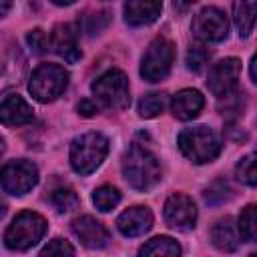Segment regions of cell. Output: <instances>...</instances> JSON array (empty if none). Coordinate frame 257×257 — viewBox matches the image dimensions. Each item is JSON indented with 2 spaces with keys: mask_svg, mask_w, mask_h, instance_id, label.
<instances>
[{
  "mask_svg": "<svg viewBox=\"0 0 257 257\" xmlns=\"http://www.w3.org/2000/svg\"><path fill=\"white\" fill-rule=\"evenodd\" d=\"M122 175L137 191H149L161 181V165L153 153L133 145L122 157Z\"/></svg>",
  "mask_w": 257,
  "mask_h": 257,
  "instance_id": "cell-1",
  "label": "cell"
},
{
  "mask_svg": "<svg viewBox=\"0 0 257 257\" xmlns=\"http://www.w3.org/2000/svg\"><path fill=\"white\" fill-rule=\"evenodd\" d=\"M179 149L181 153L197 163V165H203V163H209L213 161L219 151H221V141H219V135L209 128V126H191V128H185L181 131L179 135Z\"/></svg>",
  "mask_w": 257,
  "mask_h": 257,
  "instance_id": "cell-2",
  "label": "cell"
},
{
  "mask_svg": "<svg viewBox=\"0 0 257 257\" xmlns=\"http://www.w3.org/2000/svg\"><path fill=\"white\" fill-rule=\"evenodd\" d=\"M108 141L100 133H84L76 137L70 145V165L76 173H92L106 157Z\"/></svg>",
  "mask_w": 257,
  "mask_h": 257,
  "instance_id": "cell-3",
  "label": "cell"
},
{
  "mask_svg": "<svg viewBox=\"0 0 257 257\" xmlns=\"http://www.w3.org/2000/svg\"><path fill=\"white\" fill-rule=\"evenodd\" d=\"M46 233V221L38 213L22 211L14 217V221L8 225L4 233V243L8 249L24 251L32 245H36Z\"/></svg>",
  "mask_w": 257,
  "mask_h": 257,
  "instance_id": "cell-4",
  "label": "cell"
},
{
  "mask_svg": "<svg viewBox=\"0 0 257 257\" xmlns=\"http://www.w3.org/2000/svg\"><path fill=\"white\" fill-rule=\"evenodd\" d=\"M94 96L102 102V106L110 110H122L131 102V90H128V78L124 72L112 68L100 74L92 82Z\"/></svg>",
  "mask_w": 257,
  "mask_h": 257,
  "instance_id": "cell-5",
  "label": "cell"
},
{
  "mask_svg": "<svg viewBox=\"0 0 257 257\" xmlns=\"http://www.w3.org/2000/svg\"><path fill=\"white\" fill-rule=\"evenodd\" d=\"M66 84H68V72L58 64L46 62V64H40L32 72L30 82H28V90L36 100L50 102L64 92Z\"/></svg>",
  "mask_w": 257,
  "mask_h": 257,
  "instance_id": "cell-6",
  "label": "cell"
},
{
  "mask_svg": "<svg viewBox=\"0 0 257 257\" xmlns=\"http://www.w3.org/2000/svg\"><path fill=\"white\" fill-rule=\"evenodd\" d=\"M173 58H175V46L171 40L167 38H155L145 56H143V62H141V76L147 80V82H159L163 80L169 70H171V64H173Z\"/></svg>",
  "mask_w": 257,
  "mask_h": 257,
  "instance_id": "cell-7",
  "label": "cell"
},
{
  "mask_svg": "<svg viewBox=\"0 0 257 257\" xmlns=\"http://www.w3.org/2000/svg\"><path fill=\"white\" fill-rule=\"evenodd\" d=\"M38 183V169L30 161H10L2 167V189L10 195H26Z\"/></svg>",
  "mask_w": 257,
  "mask_h": 257,
  "instance_id": "cell-8",
  "label": "cell"
},
{
  "mask_svg": "<svg viewBox=\"0 0 257 257\" xmlns=\"http://www.w3.org/2000/svg\"><path fill=\"white\" fill-rule=\"evenodd\" d=\"M191 30L195 34V38L203 40V42H219L227 36L229 32V22L227 16L219 10V8H203L191 24Z\"/></svg>",
  "mask_w": 257,
  "mask_h": 257,
  "instance_id": "cell-9",
  "label": "cell"
},
{
  "mask_svg": "<svg viewBox=\"0 0 257 257\" xmlns=\"http://www.w3.org/2000/svg\"><path fill=\"white\" fill-rule=\"evenodd\" d=\"M165 221L169 223V227L179 229V231H187L195 225L197 221V207L193 203L191 197L183 195V193H175L165 201Z\"/></svg>",
  "mask_w": 257,
  "mask_h": 257,
  "instance_id": "cell-10",
  "label": "cell"
},
{
  "mask_svg": "<svg viewBox=\"0 0 257 257\" xmlns=\"http://www.w3.org/2000/svg\"><path fill=\"white\" fill-rule=\"evenodd\" d=\"M241 74V62L237 58H225L219 60L217 64L211 66L209 70V78H207V86L215 96H225L227 92L233 90L237 78Z\"/></svg>",
  "mask_w": 257,
  "mask_h": 257,
  "instance_id": "cell-11",
  "label": "cell"
},
{
  "mask_svg": "<svg viewBox=\"0 0 257 257\" xmlns=\"http://www.w3.org/2000/svg\"><path fill=\"white\" fill-rule=\"evenodd\" d=\"M72 231L80 239V243L88 249H100L108 243V231L100 221L90 215H82L72 221Z\"/></svg>",
  "mask_w": 257,
  "mask_h": 257,
  "instance_id": "cell-12",
  "label": "cell"
},
{
  "mask_svg": "<svg viewBox=\"0 0 257 257\" xmlns=\"http://www.w3.org/2000/svg\"><path fill=\"white\" fill-rule=\"evenodd\" d=\"M50 46L52 50L62 56L66 62H76L80 58V48H78V32L74 24H58L52 30L50 36Z\"/></svg>",
  "mask_w": 257,
  "mask_h": 257,
  "instance_id": "cell-13",
  "label": "cell"
},
{
  "mask_svg": "<svg viewBox=\"0 0 257 257\" xmlns=\"http://www.w3.org/2000/svg\"><path fill=\"white\" fill-rule=\"evenodd\" d=\"M116 227L124 237H139L153 227V213L147 207H131L120 213Z\"/></svg>",
  "mask_w": 257,
  "mask_h": 257,
  "instance_id": "cell-14",
  "label": "cell"
},
{
  "mask_svg": "<svg viewBox=\"0 0 257 257\" xmlns=\"http://www.w3.org/2000/svg\"><path fill=\"white\" fill-rule=\"evenodd\" d=\"M163 0H126L124 20L131 26H147L161 16Z\"/></svg>",
  "mask_w": 257,
  "mask_h": 257,
  "instance_id": "cell-15",
  "label": "cell"
},
{
  "mask_svg": "<svg viewBox=\"0 0 257 257\" xmlns=\"http://www.w3.org/2000/svg\"><path fill=\"white\" fill-rule=\"evenodd\" d=\"M2 122L8 126H18V124H26L32 120L34 110L32 106L20 96V94H6L2 98Z\"/></svg>",
  "mask_w": 257,
  "mask_h": 257,
  "instance_id": "cell-16",
  "label": "cell"
},
{
  "mask_svg": "<svg viewBox=\"0 0 257 257\" xmlns=\"http://www.w3.org/2000/svg\"><path fill=\"white\" fill-rule=\"evenodd\" d=\"M203 104H205V100H203V96H201L199 90H195V88H183V90H179L173 96L171 110H173V114L179 120H191V118H195L201 112Z\"/></svg>",
  "mask_w": 257,
  "mask_h": 257,
  "instance_id": "cell-17",
  "label": "cell"
},
{
  "mask_svg": "<svg viewBox=\"0 0 257 257\" xmlns=\"http://www.w3.org/2000/svg\"><path fill=\"white\" fill-rule=\"evenodd\" d=\"M211 241L221 251H235L239 247V227H235L233 221L229 217H225L213 225Z\"/></svg>",
  "mask_w": 257,
  "mask_h": 257,
  "instance_id": "cell-18",
  "label": "cell"
},
{
  "mask_svg": "<svg viewBox=\"0 0 257 257\" xmlns=\"http://www.w3.org/2000/svg\"><path fill=\"white\" fill-rule=\"evenodd\" d=\"M233 20L239 36H249L257 20V0H233Z\"/></svg>",
  "mask_w": 257,
  "mask_h": 257,
  "instance_id": "cell-19",
  "label": "cell"
},
{
  "mask_svg": "<svg viewBox=\"0 0 257 257\" xmlns=\"http://www.w3.org/2000/svg\"><path fill=\"white\" fill-rule=\"evenodd\" d=\"M181 253V247L171 237H155L147 245L141 247V255H161V257H175Z\"/></svg>",
  "mask_w": 257,
  "mask_h": 257,
  "instance_id": "cell-20",
  "label": "cell"
},
{
  "mask_svg": "<svg viewBox=\"0 0 257 257\" xmlns=\"http://www.w3.org/2000/svg\"><path fill=\"white\" fill-rule=\"evenodd\" d=\"M239 235L245 241H257V205H247L239 215Z\"/></svg>",
  "mask_w": 257,
  "mask_h": 257,
  "instance_id": "cell-21",
  "label": "cell"
},
{
  "mask_svg": "<svg viewBox=\"0 0 257 257\" xmlns=\"http://www.w3.org/2000/svg\"><path fill=\"white\" fill-rule=\"evenodd\" d=\"M167 106V94L163 92H151V94H145L139 102V114L143 118H153L157 114H161Z\"/></svg>",
  "mask_w": 257,
  "mask_h": 257,
  "instance_id": "cell-22",
  "label": "cell"
},
{
  "mask_svg": "<svg viewBox=\"0 0 257 257\" xmlns=\"http://www.w3.org/2000/svg\"><path fill=\"white\" fill-rule=\"evenodd\" d=\"M118 201H120V193H118V189H114L110 185H102L92 193V203L96 205L98 211H104V213L114 209L118 205Z\"/></svg>",
  "mask_w": 257,
  "mask_h": 257,
  "instance_id": "cell-23",
  "label": "cell"
},
{
  "mask_svg": "<svg viewBox=\"0 0 257 257\" xmlns=\"http://www.w3.org/2000/svg\"><path fill=\"white\" fill-rule=\"evenodd\" d=\"M235 175L241 183L257 187V153H251V155L243 157L235 167Z\"/></svg>",
  "mask_w": 257,
  "mask_h": 257,
  "instance_id": "cell-24",
  "label": "cell"
},
{
  "mask_svg": "<svg viewBox=\"0 0 257 257\" xmlns=\"http://www.w3.org/2000/svg\"><path fill=\"white\" fill-rule=\"evenodd\" d=\"M50 203L58 213H68L72 209H76L78 205V197L72 189H56L50 195Z\"/></svg>",
  "mask_w": 257,
  "mask_h": 257,
  "instance_id": "cell-25",
  "label": "cell"
},
{
  "mask_svg": "<svg viewBox=\"0 0 257 257\" xmlns=\"http://www.w3.org/2000/svg\"><path fill=\"white\" fill-rule=\"evenodd\" d=\"M231 193H233V189L229 187V183L219 179L209 189H205V201L211 203V205H217V203H223V201L231 199Z\"/></svg>",
  "mask_w": 257,
  "mask_h": 257,
  "instance_id": "cell-26",
  "label": "cell"
},
{
  "mask_svg": "<svg viewBox=\"0 0 257 257\" xmlns=\"http://www.w3.org/2000/svg\"><path fill=\"white\" fill-rule=\"evenodd\" d=\"M219 110L225 116H239L241 110H243V94H239V92H227L225 98L221 96Z\"/></svg>",
  "mask_w": 257,
  "mask_h": 257,
  "instance_id": "cell-27",
  "label": "cell"
},
{
  "mask_svg": "<svg viewBox=\"0 0 257 257\" xmlns=\"http://www.w3.org/2000/svg\"><path fill=\"white\" fill-rule=\"evenodd\" d=\"M209 58H211V52L205 46H191L187 50V66L191 70H195V72L203 70L205 64L209 62Z\"/></svg>",
  "mask_w": 257,
  "mask_h": 257,
  "instance_id": "cell-28",
  "label": "cell"
},
{
  "mask_svg": "<svg viewBox=\"0 0 257 257\" xmlns=\"http://www.w3.org/2000/svg\"><path fill=\"white\" fill-rule=\"evenodd\" d=\"M26 40H28V46H30L36 54H44L46 48H48V38H46L44 30H40V28L30 30L28 36H26Z\"/></svg>",
  "mask_w": 257,
  "mask_h": 257,
  "instance_id": "cell-29",
  "label": "cell"
},
{
  "mask_svg": "<svg viewBox=\"0 0 257 257\" xmlns=\"http://www.w3.org/2000/svg\"><path fill=\"white\" fill-rule=\"evenodd\" d=\"M64 253H68V255L74 253V247L68 245L64 239H52V241L40 251V255H64Z\"/></svg>",
  "mask_w": 257,
  "mask_h": 257,
  "instance_id": "cell-30",
  "label": "cell"
},
{
  "mask_svg": "<svg viewBox=\"0 0 257 257\" xmlns=\"http://www.w3.org/2000/svg\"><path fill=\"white\" fill-rule=\"evenodd\" d=\"M78 112H80L82 116H94V112H96V104H94L92 100L84 98V100H80V104H78Z\"/></svg>",
  "mask_w": 257,
  "mask_h": 257,
  "instance_id": "cell-31",
  "label": "cell"
},
{
  "mask_svg": "<svg viewBox=\"0 0 257 257\" xmlns=\"http://www.w3.org/2000/svg\"><path fill=\"white\" fill-rule=\"evenodd\" d=\"M193 2H197V0H175V8H179V10H187Z\"/></svg>",
  "mask_w": 257,
  "mask_h": 257,
  "instance_id": "cell-32",
  "label": "cell"
},
{
  "mask_svg": "<svg viewBox=\"0 0 257 257\" xmlns=\"http://www.w3.org/2000/svg\"><path fill=\"white\" fill-rule=\"evenodd\" d=\"M251 76H253V80L257 82V54H255L253 60H251Z\"/></svg>",
  "mask_w": 257,
  "mask_h": 257,
  "instance_id": "cell-33",
  "label": "cell"
},
{
  "mask_svg": "<svg viewBox=\"0 0 257 257\" xmlns=\"http://www.w3.org/2000/svg\"><path fill=\"white\" fill-rule=\"evenodd\" d=\"M8 8H10V0H2V16L8 12Z\"/></svg>",
  "mask_w": 257,
  "mask_h": 257,
  "instance_id": "cell-34",
  "label": "cell"
},
{
  "mask_svg": "<svg viewBox=\"0 0 257 257\" xmlns=\"http://www.w3.org/2000/svg\"><path fill=\"white\" fill-rule=\"evenodd\" d=\"M54 4H58V6H68V4H72L74 0H52Z\"/></svg>",
  "mask_w": 257,
  "mask_h": 257,
  "instance_id": "cell-35",
  "label": "cell"
}]
</instances>
